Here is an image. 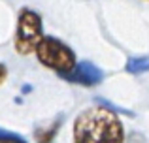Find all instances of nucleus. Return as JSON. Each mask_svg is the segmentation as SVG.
Here are the masks:
<instances>
[{"mask_svg":"<svg viewBox=\"0 0 149 143\" xmlns=\"http://www.w3.org/2000/svg\"><path fill=\"white\" fill-rule=\"evenodd\" d=\"M74 143H125V126L113 109L89 107L74 122Z\"/></svg>","mask_w":149,"mask_h":143,"instance_id":"nucleus-1","label":"nucleus"},{"mask_svg":"<svg viewBox=\"0 0 149 143\" xmlns=\"http://www.w3.org/2000/svg\"><path fill=\"white\" fill-rule=\"evenodd\" d=\"M34 53H36V59L42 66L57 72L61 77L70 73L77 64L76 53L70 49V45H66L64 41L53 36H44V40L38 44Z\"/></svg>","mask_w":149,"mask_h":143,"instance_id":"nucleus-2","label":"nucleus"},{"mask_svg":"<svg viewBox=\"0 0 149 143\" xmlns=\"http://www.w3.org/2000/svg\"><path fill=\"white\" fill-rule=\"evenodd\" d=\"M42 40H44V23L40 13L30 8H23L17 15V30L13 38L15 51L19 55H30L36 51Z\"/></svg>","mask_w":149,"mask_h":143,"instance_id":"nucleus-3","label":"nucleus"},{"mask_svg":"<svg viewBox=\"0 0 149 143\" xmlns=\"http://www.w3.org/2000/svg\"><path fill=\"white\" fill-rule=\"evenodd\" d=\"M62 79L70 81V83L83 85V87H96L104 79V72L93 62H77L72 72L62 75Z\"/></svg>","mask_w":149,"mask_h":143,"instance_id":"nucleus-4","label":"nucleus"},{"mask_svg":"<svg viewBox=\"0 0 149 143\" xmlns=\"http://www.w3.org/2000/svg\"><path fill=\"white\" fill-rule=\"evenodd\" d=\"M61 122H62V119H55L51 124L38 126L34 130V140H36V143H53V140L57 137V132L62 126Z\"/></svg>","mask_w":149,"mask_h":143,"instance_id":"nucleus-5","label":"nucleus"},{"mask_svg":"<svg viewBox=\"0 0 149 143\" xmlns=\"http://www.w3.org/2000/svg\"><path fill=\"white\" fill-rule=\"evenodd\" d=\"M127 72L132 73V75H140V73L149 72V57H136V59H128Z\"/></svg>","mask_w":149,"mask_h":143,"instance_id":"nucleus-6","label":"nucleus"},{"mask_svg":"<svg viewBox=\"0 0 149 143\" xmlns=\"http://www.w3.org/2000/svg\"><path fill=\"white\" fill-rule=\"evenodd\" d=\"M0 143H26V140L23 136H19V134L0 130Z\"/></svg>","mask_w":149,"mask_h":143,"instance_id":"nucleus-7","label":"nucleus"},{"mask_svg":"<svg viewBox=\"0 0 149 143\" xmlns=\"http://www.w3.org/2000/svg\"><path fill=\"white\" fill-rule=\"evenodd\" d=\"M6 77H8V68L4 66L2 62H0V85H2L4 81H6Z\"/></svg>","mask_w":149,"mask_h":143,"instance_id":"nucleus-8","label":"nucleus"}]
</instances>
